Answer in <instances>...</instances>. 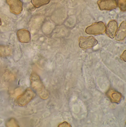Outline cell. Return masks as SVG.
Instances as JSON below:
<instances>
[{
  "instance_id": "6da1fadb",
  "label": "cell",
  "mask_w": 126,
  "mask_h": 127,
  "mask_svg": "<svg viewBox=\"0 0 126 127\" xmlns=\"http://www.w3.org/2000/svg\"><path fill=\"white\" fill-rule=\"evenodd\" d=\"M106 29V27L104 23L102 22H99L87 27L85 32L88 34L99 35L105 32Z\"/></svg>"
},
{
  "instance_id": "7a4b0ae2",
  "label": "cell",
  "mask_w": 126,
  "mask_h": 127,
  "mask_svg": "<svg viewBox=\"0 0 126 127\" xmlns=\"http://www.w3.org/2000/svg\"><path fill=\"white\" fill-rule=\"evenodd\" d=\"M35 96V94L30 89L28 88L17 98L19 105L24 106L30 102Z\"/></svg>"
},
{
  "instance_id": "3957f363",
  "label": "cell",
  "mask_w": 126,
  "mask_h": 127,
  "mask_svg": "<svg viewBox=\"0 0 126 127\" xmlns=\"http://www.w3.org/2000/svg\"><path fill=\"white\" fill-rule=\"evenodd\" d=\"M98 41L93 36L88 37L81 36L79 39V46L81 48L84 49L93 48L96 45Z\"/></svg>"
},
{
  "instance_id": "277c9868",
  "label": "cell",
  "mask_w": 126,
  "mask_h": 127,
  "mask_svg": "<svg viewBox=\"0 0 126 127\" xmlns=\"http://www.w3.org/2000/svg\"><path fill=\"white\" fill-rule=\"evenodd\" d=\"M10 12L15 15L21 14L23 10V3L21 0H6Z\"/></svg>"
},
{
  "instance_id": "5b68a950",
  "label": "cell",
  "mask_w": 126,
  "mask_h": 127,
  "mask_svg": "<svg viewBox=\"0 0 126 127\" xmlns=\"http://www.w3.org/2000/svg\"><path fill=\"white\" fill-rule=\"evenodd\" d=\"M97 4L101 10H112L118 7L116 0H99Z\"/></svg>"
},
{
  "instance_id": "8992f818",
  "label": "cell",
  "mask_w": 126,
  "mask_h": 127,
  "mask_svg": "<svg viewBox=\"0 0 126 127\" xmlns=\"http://www.w3.org/2000/svg\"><path fill=\"white\" fill-rule=\"evenodd\" d=\"M17 36L18 39L22 43H29L30 42V33L27 29H22L18 30Z\"/></svg>"
},
{
  "instance_id": "52a82bcc",
  "label": "cell",
  "mask_w": 126,
  "mask_h": 127,
  "mask_svg": "<svg viewBox=\"0 0 126 127\" xmlns=\"http://www.w3.org/2000/svg\"><path fill=\"white\" fill-rule=\"evenodd\" d=\"M118 23L115 20H112L109 22L106 29V34L111 39L115 36L118 29Z\"/></svg>"
},
{
  "instance_id": "ba28073f",
  "label": "cell",
  "mask_w": 126,
  "mask_h": 127,
  "mask_svg": "<svg viewBox=\"0 0 126 127\" xmlns=\"http://www.w3.org/2000/svg\"><path fill=\"white\" fill-rule=\"evenodd\" d=\"M106 94L112 103L118 104L121 101L122 95L115 89H110L106 92Z\"/></svg>"
},
{
  "instance_id": "9c48e42d",
  "label": "cell",
  "mask_w": 126,
  "mask_h": 127,
  "mask_svg": "<svg viewBox=\"0 0 126 127\" xmlns=\"http://www.w3.org/2000/svg\"><path fill=\"white\" fill-rule=\"evenodd\" d=\"M126 36V21H123L121 24L119 29L115 36V39L117 41L124 40Z\"/></svg>"
},
{
  "instance_id": "30bf717a",
  "label": "cell",
  "mask_w": 126,
  "mask_h": 127,
  "mask_svg": "<svg viewBox=\"0 0 126 127\" xmlns=\"http://www.w3.org/2000/svg\"><path fill=\"white\" fill-rule=\"evenodd\" d=\"M51 0H31L32 5L35 8H38L50 3Z\"/></svg>"
},
{
  "instance_id": "8fae6325",
  "label": "cell",
  "mask_w": 126,
  "mask_h": 127,
  "mask_svg": "<svg viewBox=\"0 0 126 127\" xmlns=\"http://www.w3.org/2000/svg\"><path fill=\"white\" fill-rule=\"evenodd\" d=\"M10 52V50L9 47L0 46V56H6L9 55Z\"/></svg>"
},
{
  "instance_id": "7c38bea8",
  "label": "cell",
  "mask_w": 126,
  "mask_h": 127,
  "mask_svg": "<svg viewBox=\"0 0 126 127\" xmlns=\"http://www.w3.org/2000/svg\"><path fill=\"white\" fill-rule=\"evenodd\" d=\"M118 3L120 9L123 12L126 10V0H118Z\"/></svg>"
},
{
  "instance_id": "4fadbf2b",
  "label": "cell",
  "mask_w": 126,
  "mask_h": 127,
  "mask_svg": "<svg viewBox=\"0 0 126 127\" xmlns=\"http://www.w3.org/2000/svg\"><path fill=\"white\" fill-rule=\"evenodd\" d=\"M120 58L123 61H124V62H126V51L125 50L123 53L122 55H121V56H120Z\"/></svg>"
},
{
  "instance_id": "5bb4252c",
  "label": "cell",
  "mask_w": 126,
  "mask_h": 127,
  "mask_svg": "<svg viewBox=\"0 0 126 127\" xmlns=\"http://www.w3.org/2000/svg\"><path fill=\"white\" fill-rule=\"evenodd\" d=\"M1 20L0 18V26L1 25Z\"/></svg>"
}]
</instances>
